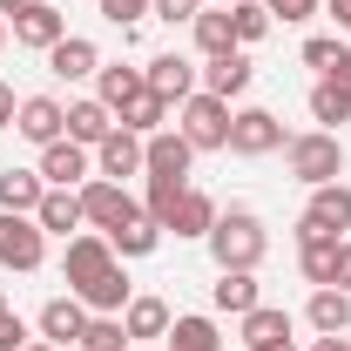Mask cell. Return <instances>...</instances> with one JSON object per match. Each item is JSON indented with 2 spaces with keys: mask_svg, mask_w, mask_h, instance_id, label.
Listing matches in <instances>:
<instances>
[{
  "mask_svg": "<svg viewBox=\"0 0 351 351\" xmlns=\"http://www.w3.org/2000/svg\"><path fill=\"white\" fill-rule=\"evenodd\" d=\"M176 129H182V142L203 156V149H230V101H217V95H189L182 108H176Z\"/></svg>",
  "mask_w": 351,
  "mask_h": 351,
  "instance_id": "obj_3",
  "label": "cell"
},
{
  "mask_svg": "<svg viewBox=\"0 0 351 351\" xmlns=\"http://www.w3.org/2000/svg\"><path fill=\"white\" fill-rule=\"evenodd\" d=\"M47 196L41 169H0V210H14V217H34Z\"/></svg>",
  "mask_w": 351,
  "mask_h": 351,
  "instance_id": "obj_27",
  "label": "cell"
},
{
  "mask_svg": "<svg viewBox=\"0 0 351 351\" xmlns=\"http://www.w3.org/2000/svg\"><path fill=\"white\" fill-rule=\"evenodd\" d=\"M88 176H95V149L68 142V135L41 149V182H47V189H82Z\"/></svg>",
  "mask_w": 351,
  "mask_h": 351,
  "instance_id": "obj_8",
  "label": "cell"
},
{
  "mask_svg": "<svg viewBox=\"0 0 351 351\" xmlns=\"http://www.w3.org/2000/svg\"><path fill=\"white\" fill-rule=\"evenodd\" d=\"M34 223H41L47 237H82V189H47L41 210H34Z\"/></svg>",
  "mask_w": 351,
  "mask_h": 351,
  "instance_id": "obj_21",
  "label": "cell"
},
{
  "mask_svg": "<svg viewBox=\"0 0 351 351\" xmlns=\"http://www.w3.org/2000/svg\"><path fill=\"white\" fill-rule=\"evenodd\" d=\"M311 351H345V338H311Z\"/></svg>",
  "mask_w": 351,
  "mask_h": 351,
  "instance_id": "obj_47",
  "label": "cell"
},
{
  "mask_svg": "<svg viewBox=\"0 0 351 351\" xmlns=\"http://www.w3.org/2000/svg\"><path fill=\"white\" fill-rule=\"evenodd\" d=\"M115 122H122V129H129V135H142V142H149V135H156V129H169V101H162L156 88L142 82V95H129V101L115 108Z\"/></svg>",
  "mask_w": 351,
  "mask_h": 351,
  "instance_id": "obj_19",
  "label": "cell"
},
{
  "mask_svg": "<svg viewBox=\"0 0 351 351\" xmlns=\"http://www.w3.org/2000/svg\"><path fill=\"white\" fill-rule=\"evenodd\" d=\"M108 243H115V257H149V250H156V243H162V223H149V217H135V223H122V230H115V237H108Z\"/></svg>",
  "mask_w": 351,
  "mask_h": 351,
  "instance_id": "obj_35",
  "label": "cell"
},
{
  "mask_svg": "<svg viewBox=\"0 0 351 351\" xmlns=\"http://www.w3.org/2000/svg\"><path fill=\"white\" fill-rule=\"evenodd\" d=\"M47 263V230L34 217H14V210H0V270H41Z\"/></svg>",
  "mask_w": 351,
  "mask_h": 351,
  "instance_id": "obj_5",
  "label": "cell"
},
{
  "mask_svg": "<svg viewBox=\"0 0 351 351\" xmlns=\"http://www.w3.org/2000/svg\"><path fill=\"white\" fill-rule=\"evenodd\" d=\"M47 68H54L61 82H88V75H101V47L82 41V34H68V41L47 47Z\"/></svg>",
  "mask_w": 351,
  "mask_h": 351,
  "instance_id": "obj_20",
  "label": "cell"
},
{
  "mask_svg": "<svg viewBox=\"0 0 351 351\" xmlns=\"http://www.w3.org/2000/svg\"><path fill=\"white\" fill-rule=\"evenodd\" d=\"M311 122H324V129L338 135V122H351V95L338 82H317L311 88Z\"/></svg>",
  "mask_w": 351,
  "mask_h": 351,
  "instance_id": "obj_34",
  "label": "cell"
},
{
  "mask_svg": "<svg viewBox=\"0 0 351 351\" xmlns=\"http://www.w3.org/2000/svg\"><path fill=\"white\" fill-rule=\"evenodd\" d=\"M284 169L298 176L304 189H324V182L345 176V142H338L331 129H304V135L284 142Z\"/></svg>",
  "mask_w": 351,
  "mask_h": 351,
  "instance_id": "obj_2",
  "label": "cell"
},
{
  "mask_svg": "<svg viewBox=\"0 0 351 351\" xmlns=\"http://www.w3.org/2000/svg\"><path fill=\"white\" fill-rule=\"evenodd\" d=\"M34 338H27V324L14 317V311H0V351H27Z\"/></svg>",
  "mask_w": 351,
  "mask_h": 351,
  "instance_id": "obj_41",
  "label": "cell"
},
{
  "mask_svg": "<svg viewBox=\"0 0 351 351\" xmlns=\"http://www.w3.org/2000/svg\"><path fill=\"white\" fill-rule=\"evenodd\" d=\"M142 82L156 88L169 108H182V101L196 95V82H203V75H196V61H189V54H156V61L142 68Z\"/></svg>",
  "mask_w": 351,
  "mask_h": 351,
  "instance_id": "obj_11",
  "label": "cell"
},
{
  "mask_svg": "<svg viewBox=\"0 0 351 351\" xmlns=\"http://www.w3.org/2000/svg\"><path fill=\"white\" fill-rule=\"evenodd\" d=\"M27 351H61V345H47V338H34V345H27Z\"/></svg>",
  "mask_w": 351,
  "mask_h": 351,
  "instance_id": "obj_49",
  "label": "cell"
},
{
  "mask_svg": "<svg viewBox=\"0 0 351 351\" xmlns=\"http://www.w3.org/2000/svg\"><path fill=\"white\" fill-rule=\"evenodd\" d=\"M263 7H270V21H284V27H291V21H311V14H317V0H263Z\"/></svg>",
  "mask_w": 351,
  "mask_h": 351,
  "instance_id": "obj_40",
  "label": "cell"
},
{
  "mask_svg": "<svg viewBox=\"0 0 351 351\" xmlns=\"http://www.w3.org/2000/svg\"><path fill=\"white\" fill-rule=\"evenodd\" d=\"M304 324L317 331V338H345L351 331V291H338V284H317L304 304Z\"/></svg>",
  "mask_w": 351,
  "mask_h": 351,
  "instance_id": "obj_12",
  "label": "cell"
},
{
  "mask_svg": "<svg viewBox=\"0 0 351 351\" xmlns=\"http://www.w3.org/2000/svg\"><path fill=\"white\" fill-rule=\"evenodd\" d=\"M182 189H189V176H149V196H142V217H149V223H162V230H169L176 203H182Z\"/></svg>",
  "mask_w": 351,
  "mask_h": 351,
  "instance_id": "obj_31",
  "label": "cell"
},
{
  "mask_svg": "<svg viewBox=\"0 0 351 351\" xmlns=\"http://www.w3.org/2000/svg\"><path fill=\"white\" fill-rule=\"evenodd\" d=\"M0 311H7V298H0Z\"/></svg>",
  "mask_w": 351,
  "mask_h": 351,
  "instance_id": "obj_52",
  "label": "cell"
},
{
  "mask_svg": "<svg viewBox=\"0 0 351 351\" xmlns=\"http://www.w3.org/2000/svg\"><path fill=\"white\" fill-rule=\"evenodd\" d=\"M250 82H257V68H250L243 47H237V54H217V61L203 68V95H217V101H237Z\"/></svg>",
  "mask_w": 351,
  "mask_h": 351,
  "instance_id": "obj_17",
  "label": "cell"
},
{
  "mask_svg": "<svg viewBox=\"0 0 351 351\" xmlns=\"http://www.w3.org/2000/svg\"><path fill=\"white\" fill-rule=\"evenodd\" d=\"M75 351H129V331H122V317H95L88 311V331Z\"/></svg>",
  "mask_w": 351,
  "mask_h": 351,
  "instance_id": "obj_36",
  "label": "cell"
},
{
  "mask_svg": "<svg viewBox=\"0 0 351 351\" xmlns=\"http://www.w3.org/2000/svg\"><path fill=\"white\" fill-rule=\"evenodd\" d=\"M217 270H257L263 250H270V230H263L257 210H217V230L203 237Z\"/></svg>",
  "mask_w": 351,
  "mask_h": 351,
  "instance_id": "obj_1",
  "label": "cell"
},
{
  "mask_svg": "<svg viewBox=\"0 0 351 351\" xmlns=\"http://www.w3.org/2000/svg\"><path fill=\"white\" fill-rule=\"evenodd\" d=\"M284 338H291V311H284V304H257V311H243V338H237L243 351L284 345Z\"/></svg>",
  "mask_w": 351,
  "mask_h": 351,
  "instance_id": "obj_26",
  "label": "cell"
},
{
  "mask_svg": "<svg viewBox=\"0 0 351 351\" xmlns=\"http://www.w3.org/2000/svg\"><path fill=\"white\" fill-rule=\"evenodd\" d=\"M331 284H338V291H351V237L338 243V270H331Z\"/></svg>",
  "mask_w": 351,
  "mask_h": 351,
  "instance_id": "obj_43",
  "label": "cell"
},
{
  "mask_svg": "<svg viewBox=\"0 0 351 351\" xmlns=\"http://www.w3.org/2000/svg\"><path fill=\"white\" fill-rule=\"evenodd\" d=\"M331 61H338V41H331V34H311V41H304V68H317V75H324Z\"/></svg>",
  "mask_w": 351,
  "mask_h": 351,
  "instance_id": "obj_39",
  "label": "cell"
},
{
  "mask_svg": "<svg viewBox=\"0 0 351 351\" xmlns=\"http://www.w3.org/2000/svg\"><path fill=\"white\" fill-rule=\"evenodd\" d=\"M14 115H21V101H14V88L0 82V129H14Z\"/></svg>",
  "mask_w": 351,
  "mask_h": 351,
  "instance_id": "obj_44",
  "label": "cell"
},
{
  "mask_svg": "<svg viewBox=\"0 0 351 351\" xmlns=\"http://www.w3.org/2000/svg\"><path fill=\"white\" fill-rule=\"evenodd\" d=\"M338 243L345 237H331V230H317L311 217H298V270H304V284H331V270H338Z\"/></svg>",
  "mask_w": 351,
  "mask_h": 351,
  "instance_id": "obj_9",
  "label": "cell"
},
{
  "mask_svg": "<svg viewBox=\"0 0 351 351\" xmlns=\"http://www.w3.org/2000/svg\"><path fill=\"white\" fill-rule=\"evenodd\" d=\"M149 14V0H101V21H115V27H135Z\"/></svg>",
  "mask_w": 351,
  "mask_h": 351,
  "instance_id": "obj_38",
  "label": "cell"
},
{
  "mask_svg": "<svg viewBox=\"0 0 351 351\" xmlns=\"http://www.w3.org/2000/svg\"><path fill=\"white\" fill-rule=\"evenodd\" d=\"M324 82H338L351 95V47H338V61H331V68H324Z\"/></svg>",
  "mask_w": 351,
  "mask_h": 351,
  "instance_id": "obj_42",
  "label": "cell"
},
{
  "mask_svg": "<svg viewBox=\"0 0 351 351\" xmlns=\"http://www.w3.org/2000/svg\"><path fill=\"white\" fill-rule=\"evenodd\" d=\"M14 41L47 54L54 41H68V14H61V7H47V0H41V7H27V14H14Z\"/></svg>",
  "mask_w": 351,
  "mask_h": 351,
  "instance_id": "obj_16",
  "label": "cell"
},
{
  "mask_svg": "<svg viewBox=\"0 0 351 351\" xmlns=\"http://www.w3.org/2000/svg\"><path fill=\"white\" fill-rule=\"evenodd\" d=\"M27 7H41V0H0V21H14V14H27Z\"/></svg>",
  "mask_w": 351,
  "mask_h": 351,
  "instance_id": "obj_45",
  "label": "cell"
},
{
  "mask_svg": "<svg viewBox=\"0 0 351 351\" xmlns=\"http://www.w3.org/2000/svg\"><path fill=\"white\" fill-rule=\"evenodd\" d=\"M284 149V122L270 108H230V156H277Z\"/></svg>",
  "mask_w": 351,
  "mask_h": 351,
  "instance_id": "obj_7",
  "label": "cell"
},
{
  "mask_svg": "<svg viewBox=\"0 0 351 351\" xmlns=\"http://www.w3.org/2000/svg\"><path fill=\"white\" fill-rule=\"evenodd\" d=\"M82 331H88V304L82 298H75V291H68V298H47L41 304V338L47 345H82Z\"/></svg>",
  "mask_w": 351,
  "mask_h": 351,
  "instance_id": "obj_13",
  "label": "cell"
},
{
  "mask_svg": "<svg viewBox=\"0 0 351 351\" xmlns=\"http://www.w3.org/2000/svg\"><path fill=\"white\" fill-rule=\"evenodd\" d=\"M324 7L338 14V27H345V34H351V0H324Z\"/></svg>",
  "mask_w": 351,
  "mask_h": 351,
  "instance_id": "obj_46",
  "label": "cell"
},
{
  "mask_svg": "<svg viewBox=\"0 0 351 351\" xmlns=\"http://www.w3.org/2000/svg\"><path fill=\"white\" fill-rule=\"evenodd\" d=\"M223 7H230V0H223Z\"/></svg>",
  "mask_w": 351,
  "mask_h": 351,
  "instance_id": "obj_53",
  "label": "cell"
},
{
  "mask_svg": "<svg viewBox=\"0 0 351 351\" xmlns=\"http://www.w3.org/2000/svg\"><path fill=\"white\" fill-rule=\"evenodd\" d=\"M263 351H298V338H284V345H263Z\"/></svg>",
  "mask_w": 351,
  "mask_h": 351,
  "instance_id": "obj_48",
  "label": "cell"
},
{
  "mask_svg": "<svg viewBox=\"0 0 351 351\" xmlns=\"http://www.w3.org/2000/svg\"><path fill=\"white\" fill-rule=\"evenodd\" d=\"M304 217L317 223V230H331V237H351V189H345V182H324V189H311Z\"/></svg>",
  "mask_w": 351,
  "mask_h": 351,
  "instance_id": "obj_23",
  "label": "cell"
},
{
  "mask_svg": "<svg viewBox=\"0 0 351 351\" xmlns=\"http://www.w3.org/2000/svg\"><path fill=\"white\" fill-rule=\"evenodd\" d=\"M169 230H176V237H210V230H217V203H210L203 189H182V203H176Z\"/></svg>",
  "mask_w": 351,
  "mask_h": 351,
  "instance_id": "obj_30",
  "label": "cell"
},
{
  "mask_svg": "<svg viewBox=\"0 0 351 351\" xmlns=\"http://www.w3.org/2000/svg\"><path fill=\"white\" fill-rule=\"evenodd\" d=\"M189 34H196V54H203V61H217V54H237V27H230V7H203V14L189 21Z\"/></svg>",
  "mask_w": 351,
  "mask_h": 351,
  "instance_id": "obj_25",
  "label": "cell"
},
{
  "mask_svg": "<svg viewBox=\"0 0 351 351\" xmlns=\"http://www.w3.org/2000/svg\"><path fill=\"white\" fill-rule=\"evenodd\" d=\"M169 351H223L217 317H203V311H189V317H169Z\"/></svg>",
  "mask_w": 351,
  "mask_h": 351,
  "instance_id": "obj_28",
  "label": "cell"
},
{
  "mask_svg": "<svg viewBox=\"0 0 351 351\" xmlns=\"http://www.w3.org/2000/svg\"><path fill=\"white\" fill-rule=\"evenodd\" d=\"M169 317H176V311L162 304V298H129L122 331H129V338H169Z\"/></svg>",
  "mask_w": 351,
  "mask_h": 351,
  "instance_id": "obj_29",
  "label": "cell"
},
{
  "mask_svg": "<svg viewBox=\"0 0 351 351\" xmlns=\"http://www.w3.org/2000/svg\"><path fill=\"white\" fill-rule=\"evenodd\" d=\"M210 304H217V311H230V317L257 311V304H263V291H257V270H217V284H210Z\"/></svg>",
  "mask_w": 351,
  "mask_h": 351,
  "instance_id": "obj_22",
  "label": "cell"
},
{
  "mask_svg": "<svg viewBox=\"0 0 351 351\" xmlns=\"http://www.w3.org/2000/svg\"><path fill=\"white\" fill-rule=\"evenodd\" d=\"M230 27H237V47H257L277 21H270V7H263V0H230Z\"/></svg>",
  "mask_w": 351,
  "mask_h": 351,
  "instance_id": "obj_33",
  "label": "cell"
},
{
  "mask_svg": "<svg viewBox=\"0 0 351 351\" xmlns=\"http://www.w3.org/2000/svg\"><path fill=\"white\" fill-rule=\"evenodd\" d=\"M75 298H82L88 311H95V317H122V311H129V270H122V263H115V270H101V277H95V284H88V291H75Z\"/></svg>",
  "mask_w": 351,
  "mask_h": 351,
  "instance_id": "obj_24",
  "label": "cell"
},
{
  "mask_svg": "<svg viewBox=\"0 0 351 351\" xmlns=\"http://www.w3.org/2000/svg\"><path fill=\"white\" fill-rule=\"evenodd\" d=\"M129 95H142V68H122V61H101V75H95V101L122 108Z\"/></svg>",
  "mask_w": 351,
  "mask_h": 351,
  "instance_id": "obj_32",
  "label": "cell"
},
{
  "mask_svg": "<svg viewBox=\"0 0 351 351\" xmlns=\"http://www.w3.org/2000/svg\"><path fill=\"white\" fill-rule=\"evenodd\" d=\"M149 14H156V21H196V14H203V0H149Z\"/></svg>",
  "mask_w": 351,
  "mask_h": 351,
  "instance_id": "obj_37",
  "label": "cell"
},
{
  "mask_svg": "<svg viewBox=\"0 0 351 351\" xmlns=\"http://www.w3.org/2000/svg\"><path fill=\"white\" fill-rule=\"evenodd\" d=\"M14 135H21V142H34V149H47V142H61V135H68V108H61L54 95H27V101H21V115H14Z\"/></svg>",
  "mask_w": 351,
  "mask_h": 351,
  "instance_id": "obj_10",
  "label": "cell"
},
{
  "mask_svg": "<svg viewBox=\"0 0 351 351\" xmlns=\"http://www.w3.org/2000/svg\"><path fill=\"white\" fill-rule=\"evenodd\" d=\"M95 176H108V182H129V176H142V135H129L122 122H115V135L95 149Z\"/></svg>",
  "mask_w": 351,
  "mask_h": 351,
  "instance_id": "obj_15",
  "label": "cell"
},
{
  "mask_svg": "<svg viewBox=\"0 0 351 351\" xmlns=\"http://www.w3.org/2000/svg\"><path fill=\"white\" fill-rule=\"evenodd\" d=\"M0 47H7V21H0Z\"/></svg>",
  "mask_w": 351,
  "mask_h": 351,
  "instance_id": "obj_50",
  "label": "cell"
},
{
  "mask_svg": "<svg viewBox=\"0 0 351 351\" xmlns=\"http://www.w3.org/2000/svg\"><path fill=\"white\" fill-rule=\"evenodd\" d=\"M189 162H196V149L182 142V129H156L142 142V176H189Z\"/></svg>",
  "mask_w": 351,
  "mask_h": 351,
  "instance_id": "obj_14",
  "label": "cell"
},
{
  "mask_svg": "<svg viewBox=\"0 0 351 351\" xmlns=\"http://www.w3.org/2000/svg\"><path fill=\"white\" fill-rule=\"evenodd\" d=\"M345 351H351V331H345Z\"/></svg>",
  "mask_w": 351,
  "mask_h": 351,
  "instance_id": "obj_51",
  "label": "cell"
},
{
  "mask_svg": "<svg viewBox=\"0 0 351 351\" xmlns=\"http://www.w3.org/2000/svg\"><path fill=\"white\" fill-rule=\"evenodd\" d=\"M115 243L101 237V230H82V237H68V250H61V277H68V291H88L101 270H115Z\"/></svg>",
  "mask_w": 351,
  "mask_h": 351,
  "instance_id": "obj_6",
  "label": "cell"
},
{
  "mask_svg": "<svg viewBox=\"0 0 351 351\" xmlns=\"http://www.w3.org/2000/svg\"><path fill=\"white\" fill-rule=\"evenodd\" d=\"M82 217H88V230L115 237L122 223H135V217H142V203L129 196V182H108V176H88V182H82Z\"/></svg>",
  "mask_w": 351,
  "mask_h": 351,
  "instance_id": "obj_4",
  "label": "cell"
},
{
  "mask_svg": "<svg viewBox=\"0 0 351 351\" xmlns=\"http://www.w3.org/2000/svg\"><path fill=\"white\" fill-rule=\"evenodd\" d=\"M108 135H115V108H108V101H95V95H88V101H68V142L101 149Z\"/></svg>",
  "mask_w": 351,
  "mask_h": 351,
  "instance_id": "obj_18",
  "label": "cell"
}]
</instances>
